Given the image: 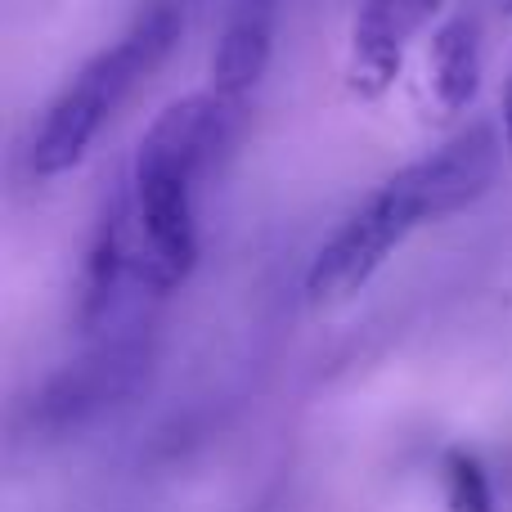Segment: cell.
<instances>
[{
	"label": "cell",
	"mask_w": 512,
	"mask_h": 512,
	"mask_svg": "<svg viewBox=\"0 0 512 512\" xmlns=\"http://www.w3.org/2000/svg\"><path fill=\"white\" fill-rule=\"evenodd\" d=\"M239 104L216 90L167 104L140 135L131 167V203L140 225V252L149 283L171 292L198 265V180L216 149L230 140Z\"/></svg>",
	"instance_id": "obj_1"
},
{
	"label": "cell",
	"mask_w": 512,
	"mask_h": 512,
	"mask_svg": "<svg viewBox=\"0 0 512 512\" xmlns=\"http://www.w3.org/2000/svg\"><path fill=\"white\" fill-rule=\"evenodd\" d=\"M180 27H185V9L176 0H153L135 27L113 41L108 50H99L68 86L59 90L50 108H45L41 126L32 135V171L36 176H63L72 171L86 149L95 144V135L108 126V117L126 104L135 86L149 72H158V63L171 54Z\"/></svg>",
	"instance_id": "obj_2"
},
{
	"label": "cell",
	"mask_w": 512,
	"mask_h": 512,
	"mask_svg": "<svg viewBox=\"0 0 512 512\" xmlns=\"http://www.w3.org/2000/svg\"><path fill=\"white\" fill-rule=\"evenodd\" d=\"M427 221H436V203L427 194L423 167L414 162L400 176H391L360 212L346 216L333 239L315 252L306 270V301L315 310L351 301L387 265V256Z\"/></svg>",
	"instance_id": "obj_3"
},
{
	"label": "cell",
	"mask_w": 512,
	"mask_h": 512,
	"mask_svg": "<svg viewBox=\"0 0 512 512\" xmlns=\"http://www.w3.org/2000/svg\"><path fill=\"white\" fill-rule=\"evenodd\" d=\"M131 283H149V270H144V252H140L131 185H122L104 198L86 248V270H81V324H86V333L104 328V319L117 315Z\"/></svg>",
	"instance_id": "obj_4"
},
{
	"label": "cell",
	"mask_w": 512,
	"mask_h": 512,
	"mask_svg": "<svg viewBox=\"0 0 512 512\" xmlns=\"http://www.w3.org/2000/svg\"><path fill=\"white\" fill-rule=\"evenodd\" d=\"M445 9V0H364L351 27V81L364 99H378L400 72L409 41Z\"/></svg>",
	"instance_id": "obj_5"
},
{
	"label": "cell",
	"mask_w": 512,
	"mask_h": 512,
	"mask_svg": "<svg viewBox=\"0 0 512 512\" xmlns=\"http://www.w3.org/2000/svg\"><path fill=\"white\" fill-rule=\"evenodd\" d=\"M274 50V0H234L225 32L212 50V90L230 104H243L270 68Z\"/></svg>",
	"instance_id": "obj_6"
},
{
	"label": "cell",
	"mask_w": 512,
	"mask_h": 512,
	"mask_svg": "<svg viewBox=\"0 0 512 512\" xmlns=\"http://www.w3.org/2000/svg\"><path fill=\"white\" fill-rule=\"evenodd\" d=\"M135 364H140V355L126 351V346H108L104 355H90V360L72 364L41 396V414L50 418L54 427H68V423L77 427L81 418L113 405V396H122V391L131 387Z\"/></svg>",
	"instance_id": "obj_7"
},
{
	"label": "cell",
	"mask_w": 512,
	"mask_h": 512,
	"mask_svg": "<svg viewBox=\"0 0 512 512\" xmlns=\"http://www.w3.org/2000/svg\"><path fill=\"white\" fill-rule=\"evenodd\" d=\"M432 90L445 113L472 108L481 90V23L472 14H459L436 32L432 41Z\"/></svg>",
	"instance_id": "obj_8"
},
{
	"label": "cell",
	"mask_w": 512,
	"mask_h": 512,
	"mask_svg": "<svg viewBox=\"0 0 512 512\" xmlns=\"http://www.w3.org/2000/svg\"><path fill=\"white\" fill-rule=\"evenodd\" d=\"M445 504L450 512H495V490H490L486 468L463 450L445 454Z\"/></svg>",
	"instance_id": "obj_9"
},
{
	"label": "cell",
	"mask_w": 512,
	"mask_h": 512,
	"mask_svg": "<svg viewBox=\"0 0 512 512\" xmlns=\"http://www.w3.org/2000/svg\"><path fill=\"white\" fill-rule=\"evenodd\" d=\"M504 144H508V162H512V77L504 90Z\"/></svg>",
	"instance_id": "obj_10"
}]
</instances>
